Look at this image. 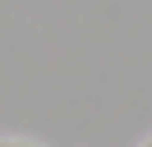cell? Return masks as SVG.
Returning <instances> with one entry per match:
<instances>
[{
	"mask_svg": "<svg viewBox=\"0 0 152 147\" xmlns=\"http://www.w3.org/2000/svg\"><path fill=\"white\" fill-rule=\"evenodd\" d=\"M0 147H42V143H32V138H0Z\"/></svg>",
	"mask_w": 152,
	"mask_h": 147,
	"instance_id": "cell-1",
	"label": "cell"
},
{
	"mask_svg": "<svg viewBox=\"0 0 152 147\" xmlns=\"http://www.w3.org/2000/svg\"><path fill=\"white\" fill-rule=\"evenodd\" d=\"M138 147H152V138H143V143H138Z\"/></svg>",
	"mask_w": 152,
	"mask_h": 147,
	"instance_id": "cell-2",
	"label": "cell"
}]
</instances>
